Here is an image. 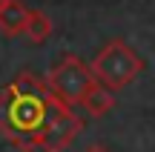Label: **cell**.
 Wrapping results in <instances>:
<instances>
[{"label": "cell", "instance_id": "cell-9", "mask_svg": "<svg viewBox=\"0 0 155 152\" xmlns=\"http://www.w3.org/2000/svg\"><path fill=\"white\" fill-rule=\"evenodd\" d=\"M3 3H6V0H0V9H3Z\"/></svg>", "mask_w": 155, "mask_h": 152}, {"label": "cell", "instance_id": "cell-3", "mask_svg": "<svg viewBox=\"0 0 155 152\" xmlns=\"http://www.w3.org/2000/svg\"><path fill=\"white\" fill-rule=\"evenodd\" d=\"M49 89L69 106H78L81 98L89 92V86L95 83V75L89 69V63H83L78 55H63L61 60L52 66L49 72Z\"/></svg>", "mask_w": 155, "mask_h": 152}, {"label": "cell", "instance_id": "cell-2", "mask_svg": "<svg viewBox=\"0 0 155 152\" xmlns=\"http://www.w3.org/2000/svg\"><path fill=\"white\" fill-rule=\"evenodd\" d=\"M89 69H92L98 83H104L106 89L118 92V89H127L144 72V57L124 37H112L95 52V60L89 63Z\"/></svg>", "mask_w": 155, "mask_h": 152}, {"label": "cell", "instance_id": "cell-7", "mask_svg": "<svg viewBox=\"0 0 155 152\" xmlns=\"http://www.w3.org/2000/svg\"><path fill=\"white\" fill-rule=\"evenodd\" d=\"M29 37V43H35V46H40V43H46V40L52 37V17L46 15V11H40V9H32L29 11V20H26V32H23Z\"/></svg>", "mask_w": 155, "mask_h": 152}, {"label": "cell", "instance_id": "cell-6", "mask_svg": "<svg viewBox=\"0 0 155 152\" xmlns=\"http://www.w3.org/2000/svg\"><path fill=\"white\" fill-rule=\"evenodd\" d=\"M78 106H81L89 118H104V115L112 112V106H115V92L106 89L104 83H98V80H95V83L89 86V92L81 98V103H78Z\"/></svg>", "mask_w": 155, "mask_h": 152}, {"label": "cell", "instance_id": "cell-8", "mask_svg": "<svg viewBox=\"0 0 155 152\" xmlns=\"http://www.w3.org/2000/svg\"><path fill=\"white\" fill-rule=\"evenodd\" d=\"M83 152H109V149H106L104 144H92V147H86Z\"/></svg>", "mask_w": 155, "mask_h": 152}, {"label": "cell", "instance_id": "cell-1", "mask_svg": "<svg viewBox=\"0 0 155 152\" xmlns=\"http://www.w3.org/2000/svg\"><path fill=\"white\" fill-rule=\"evenodd\" d=\"M63 101L35 72H17L0 89V135L20 152L40 149Z\"/></svg>", "mask_w": 155, "mask_h": 152}, {"label": "cell", "instance_id": "cell-5", "mask_svg": "<svg viewBox=\"0 0 155 152\" xmlns=\"http://www.w3.org/2000/svg\"><path fill=\"white\" fill-rule=\"evenodd\" d=\"M29 6L23 0H6L0 9V34L3 37H17L26 32V20H29Z\"/></svg>", "mask_w": 155, "mask_h": 152}, {"label": "cell", "instance_id": "cell-4", "mask_svg": "<svg viewBox=\"0 0 155 152\" xmlns=\"http://www.w3.org/2000/svg\"><path fill=\"white\" fill-rule=\"evenodd\" d=\"M83 126H86V121L75 112V106L63 103V106L58 109V115H55V121H52V126H49V132H46L40 149L43 152H63L83 132Z\"/></svg>", "mask_w": 155, "mask_h": 152}]
</instances>
